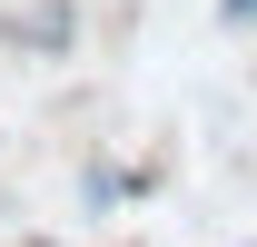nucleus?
Masks as SVG:
<instances>
[{
    "instance_id": "obj_2",
    "label": "nucleus",
    "mask_w": 257,
    "mask_h": 247,
    "mask_svg": "<svg viewBox=\"0 0 257 247\" xmlns=\"http://www.w3.org/2000/svg\"><path fill=\"white\" fill-rule=\"evenodd\" d=\"M218 20L227 30H257V0H218Z\"/></svg>"
},
{
    "instance_id": "obj_1",
    "label": "nucleus",
    "mask_w": 257,
    "mask_h": 247,
    "mask_svg": "<svg viewBox=\"0 0 257 247\" xmlns=\"http://www.w3.org/2000/svg\"><path fill=\"white\" fill-rule=\"evenodd\" d=\"M10 40H30V50H69V0H50V10H20V20H10Z\"/></svg>"
}]
</instances>
